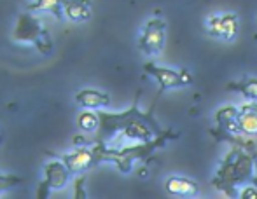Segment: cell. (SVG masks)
<instances>
[{"label": "cell", "mask_w": 257, "mask_h": 199, "mask_svg": "<svg viewBox=\"0 0 257 199\" xmlns=\"http://www.w3.org/2000/svg\"><path fill=\"white\" fill-rule=\"evenodd\" d=\"M163 93L158 91L156 100L153 101L149 110L142 112L139 107V96L140 91L137 93L133 105L124 112H98L100 126L95 131V136L89 142V145H96V143H105L107 145L115 135H122L124 138L130 140H139V142H149L158 136L165 135L168 129L161 128L158 121H156V107H158L159 96Z\"/></svg>", "instance_id": "obj_1"}, {"label": "cell", "mask_w": 257, "mask_h": 199, "mask_svg": "<svg viewBox=\"0 0 257 199\" xmlns=\"http://www.w3.org/2000/svg\"><path fill=\"white\" fill-rule=\"evenodd\" d=\"M257 154L252 150L250 142H238L233 143V149L224 157L217 169L215 176L212 178V183L217 190L226 194L227 197H236L238 187L243 183L254 182V168H255Z\"/></svg>", "instance_id": "obj_2"}, {"label": "cell", "mask_w": 257, "mask_h": 199, "mask_svg": "<svg viewBox=\"0 0 257 199\" xmlns=\"http://www.w3.org/2000/svg\"><path fill=\"white\" fill-rule=\"evenodd\" d=\"M173 138H179V133L168 129L165 135L158 138L149 142H139L137 145L122 147V149H108L105 143H96L93 145V152H95L96 162H114L121 173H130L137 161H147L149 157H153L156 150L165 147Z\"/></svg>", "instance_id": "obj_3"}, {"label": "cell", "mask_w": 257, "mask_h": 199, "mask_svg": "<svg viewBox=\"0 0 257 199\" xmlns=\"http://www.w3.org/2000/svg\"><path fill=\"white\" fill-rule=\"evenodd\" d=\"M13 39L18 42H32L39 49V53L44 56H49L53 53V41L48 28H44L42 21L27 9L18 16Z\"/></svg>", "instance_id": "obj_4"}, {"label": "cell", "mask_w": 257, "mask_h": 199, "mask_svg": "<svg viewBox=\"0 0 257 199\" xmlns=\"http://www.w3.org/2000/svg\"><path fill=\"white\" fill-rule=\"evenodd\" d=\"M144 72L158 81L159 93H165L168 89L187 88L193 84V75L189 70H172L166 67H158L153 61H149L144 65Z\"/></svg>", "instance_id": "obj_5"}, {"label": "cell", "mask_w": 257, "mask_h": 199, "mask_svg": "<svg viewBox=\"0 0 257 199\" xmlns=\"http://www.w3.org/2000/svg\"><path fill=\"white\" fill-rule=\"evenodd\" d=\"M166 41V23L161 18H153L146 23L142 30V35L139 39V48L142 53L156 56L165 48Z\"/></svg>", "instance_id": "obj_6"}, {"label": "cell", "mask_w": 257, "mask_h": 199, "mask_svg": "<svg viewBox=\"0 0 257 199\" xmlns=\"http://www.w3.org/2000/svg\"><path fill=\"white\" fill-rule=\"evenodd\" d=\"M72 171L63 161H51L44 166V182L39 185L37 197L46 199L51 190H60L67 185Z\"/></svg>", "instance_id": "obj_7"}, {"label": "cell", "mask_w": 257, "mask_h": 199, "mask_svg": "<svg viewBox=\"0 0 257 199\" xmlns=\"http://www.w3.org/2000/svg\"><path fill=\"white\" fill-rule=\"evenodd\" d=\"M238 115H240V108L233 107V105H224L215 112V131L212 133L217 138V142H220V140L229 142L233 135H240Z\"/></svg>", "instance_id": "obj_8"}, {"label": "cell", "mask_w": 257, "mask_h": 199, "mask_svg": "<svg viewBox=\"0 0 257 199\" xmlns=\"http://www.w3.org/2000/svg\"><path fill=\"white\" fill-rule=\"evenodd\" d=\"M61 161L67 164V168L70 169L72 173H82L86 169H91L93 166H96V157L95 152H93V147L88 149L86 145H79L74 152H68L61 157Z\"/></svg>", "instance_id": "obj_9"}, {"label": "cell", "mask_w": 257, "mask_h": 199, "mask_svg": "<svg viewBox=\"0 0 257 199\" xmlns=\"http://www.w3.org/2000/svg\"><path fill=\"white\" fill-rule=\"evenodd\" d=\"M165 189L172 196L180 197H194L200 194V185L194 180L186 178V176H170L165 183Z\"/></svg>", "instance_id": "obj_10"}, {"label": "cell", "mask_w": 257, "mask_h": 199, "mask_svg": "<svg viewBox=\"0 0 257 199\" xmlns=\"http://www.w3.org/2000/svg\"><path fill=\"white\" fill-rule=\"evenodd\" d=\"M238 128H240V135L243 136L257 135V101H247L240 107Z\"/></svg>", "instance_id": "obj_11"}, {"label": "cell", "mask_w": 257, "mask_h": 199, "mask_svg": "<svg viewBox=\"0 0 257 199\" xmlns=\"http://www.w3.org/2000/svg\"><path fill=\"white\" fill-rule=\"evenodd\" d=\"M75 101L81 105L82 108L88 110H100V108H107L110 105V96L107 93H102L98 89H81L75 95Z\"/></svg>", "instance_id": "obj_12"}, {"label": "cell", "mask_w": 257, "mask_h": 199, "mask_svg": "<svg viewBox=\"0 0 257 199\" xmlns=\"http://www.w3.org/2000/svg\"><path fill=\"white\" fill-rule=\"evenodd\" d=\"M65 16L75 23H82L91 18V0H63Z\"/></svg>", "instance_id": "obj_13"}, {"label": "cell", "mask_w": 257, "mask_h": 199, "mask_svg": "<svg viewBox=\"0 0 257 199\" xmlns=\"http://www.w3.org/2000/svg\"><path fill=\"white\" fill-rule=\"evenodd\" d=\"M25 9L30 13H51L56 20H63L65 16L63 0H34Z\"/></svg>", "instance_id": "obj_14"}, {"label": "cell", "mask_w": 257, "mask_h": 199, "mask_svg": "<svg viewBox=\"0 0 257 199\" xmlns=\"http://www.w3.org/2000/svg\"><path fill=\"white\" fill-rule=\"evenodd\" d=\"M227 89H229V91L241 93L248 101H257V79L255 77H243L238 82H229Z\"/></svg>", "instance_id": "obj_15"}, {"label": "cell", "mask_w": 257, "mask_h": 199, "mask_svg": "<svg viewBox=\"0 0 257 199\" xmlns=\"http://www.w3.org/2000/svg\"><path fill=\"white\" fill-rule=\"evenodd\" d=\"M238 35V16L234 13H227L220 16V35L219 39L233 41Z\"/></svg>", "instance_id": "obj_16"}, {"label": "cell", "mask_w": 257, "mask_h": 199, "mask_svg": "<svg viewBox=\"0 0 257 199\" xmlns=\"http://www.w3.org/2000/svg\"><path fill=\"white\" fill-rule=\"evenodd\" d=\"M77 126L86 133H95L100 126V117H98V112H82L77 119Z\"/></svg>", "instance_id": "obj_17"}, {"label": "cell", "mask_w": 257, "mask_h": 199, "mask_svg": "<svg viewBox=\"0 0 257 199\" xmlns=\"http://www.w3.org/2000/svg\"><path fill=\"white\" fill-rule=\"evenodd\" d=\"M21 182H23V178H21V176L4 175V173H0V192H6V190L13 189V187L21 185Z\"/></svg>", "instance_id": "obj_18"}, {"label": "cell", "mask_w": 257, "mask_h": 199, "mask_svg": "<svg viewBox=\"0 0 257 199\" xmlns=\"http://www.w3.org/2000/svg\"><path fill=\"white\" fill-rule=\"evenodd\" d=\"M84 182H86L84 176H79V178L75 180V183H74V197L75 199L88 197V194H86V190H84Z\"/></svg>", "instance_id": "obj_19"}, {"label": "cell", "mask_w": 257, "mask_h": 199, "mask_svg": "<svg viewBox=\"0 0 257 199\" xmlns=\"http://www.w3.org/2000/svg\"><path fill=\"white\" fill-rule=\"evenodd\" d=\"M241 199H257V189L255 187H245L240 192Z\"/></svg>", "instance_id": "obj_20"}, {"label": "cell", "mask_w": 257, "mask_h": 199, "mask_svg": "<svg viewBox=\"0 0 257 199\" xmlns=\"http://www.w3.org/2000/svg\"><path fill=\"white\" fill-rule=\"evenodd\" d=\"M0 140H2V133H0Z\"/></svg>", "instance_id": "obj_21"}]
</instances>
